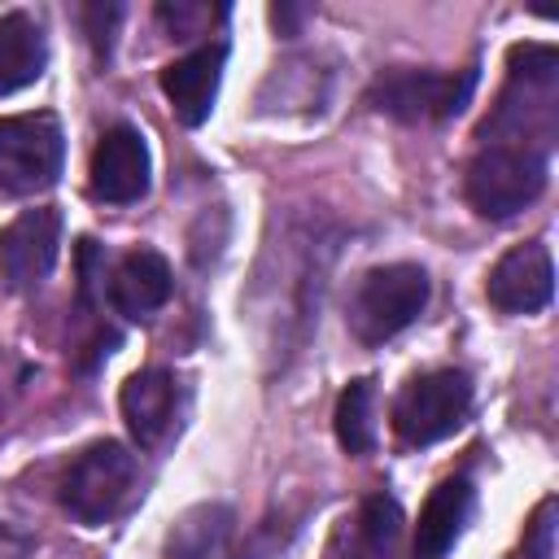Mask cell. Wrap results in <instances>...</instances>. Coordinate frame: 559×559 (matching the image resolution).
I'll use <instances>...</instances> for the list:
<instances>
[{
    "mask_svg": "<svg viewBox=\"0 0 559 559\" xmlns=\"http://www.w3.org/2000/svg\"><path fill=\"white\" fill-rule=\"evenodd\" d=\"M559 122V57L550 44H515L507 87L493 114L480 127L485 144H520L533 153H550Z\"/></svg>",
    "mask_w": 559,
    "mask_h": 559,
    "instance_id": "6da1fadb",
    "label": "cell"
},
{
    "mask_svg": "<svg viewBox=\"0 0 559 559\" xmlns=\"http://www.w3.org/2000/svg\"><path fill=\"white\" fill-rule=\"evenodd\" d=\"M428 306V275L415 262H389L358 280L349 301V328L362 345H384L411 328Z\"/></svg>",
    "mask_w": 559,
    "mask_h": 559,
    "instance_id": "7a4b0ae2",
    "label": "cell"
},
{
    "mask_svg": "<svg viewBox=\"0 0 559 559\" xmlns=\"http://www.w3.org/2000/svg\"><path fill=\"white\" fill-rule=\"evenodd\" d=\"M467 201L485 218H511L533 205L546 188V157L520 144H480L467 162Z\"/></svg>",
    "mask_w": 559,
    "mask_h": 559,
    "instance_id": "3957f363",
    "label": "cell"
},
{
    "mask_svg": "<svg viewBox=\"0 0 559 559\" xmlns=\"http://www.w3.org/2000/svg\"><path fill=\"white\" fill-rule=\"evenodd\" d=\"M66 131L52 114H13L0 118V192L35 197L61 179Z\"/></svg>",
    "mask_w": 559,
    "mask_h": 559,
    "instance_id": "277c9868",
    "label": "cell"
},
{
    "mask_svg": "<svg viewBox=\"0 0 559 559\" xmlns=\"http://www.w3.org/2000/svg\"><path fill=\"white\" fill-rule=\"evenodd\" d=\"M472 87H476V70L445 74V70L393 66V70L376 74L367 100H371V109L402 118V122H441V118L463 114Z\"/></svg>",
    "mask_w": 559,
    "mask_h": 559,
    "instance_id": "5b68a950",
    "label": "cell"
},
{
    "mask_svg": "<svg viewBox=\"0 0 559 559\" xmlns=\"http://www.w3.org/2000/svg\"><path fill=\"white\" fill-rule=\"evenodd\" d=\"M135 485V454L122 441H92L61 476V507L79 524H105Z\"/></svg>",
    "mask_w": 559,
    "mask_h": 559,
    "instance_id": "8992f818",
    "label": "cell"
},
{
    "mask_svg": "<svg viewBox=\"0 0 559 559\" xmlns=\"http://www.w3.org/2000/svg\"><path fill=\"white\" fill-rule=\"evenodd\" d=\"M472 411V380L454 367L415 376L393 402V428L406 445H432L450 437Z\"/></svg>",
    "mask_w": 559,
    "mask_h": 559,
    "instance_id": "52a82bcc",
    "label": "cell"
},
{
    "mask_svg": "<svg viewBox=\"0 0 559 559\" xmlns=\"http://www.w3.org/2000/svg\"><path fill=\"white\" fill-rule=\"evenodd\" d=\"M61 253V214L52 205L22 210L0 231V284L9 293H35Z\"/></svg>",
    "mask_w": 559,
    "mask_h": 559,
    "instance_id": "ba28073f",
    "label": "cell"
},
{
    "mask_svg": "<svg viewBox=\"0 0 559 559\" xmlns=\"http://www.w3.org/2000/svg\"><path fill=\"white\" fill-rule=\"evenodd\" d=\"M148 175H153L148 144L131 122H118L96 140L92 166H87V183H92L96 201L131 205V201H140L148 192Z\"/></svg>",
    "mask_w": 559,
    "mask_h": 559,
    "instance_id": "9c48e42d",
    "label": "cell"
},
{
    "mask_svg": "<svg viewBox=\"0 0 559 559\" xmlns=\"http://www.w3.org/2000/svg\"><path fill=\"white\" fill-rule=\"evenodd\" d=\"M485 297L502 314H537V310H546L550 297H555V262H550V249L542 240H528V245L507 249L493 262L489 280H485Z\"/></svg>",
    "mask_w": 559,
    "mask_h": 559,
    "instance_id": "30bf717a",
    "label": "cell"
},
{
    "mask_svg": "<svg viewBox=\"0 0 559 559\" xmlns=\"http://www.w3.org/2000/svg\"><path fill=\"white\" fill-rule=\"evenodd\" d=\"M223 61H227V44H201L162 70V92L183 127H201L210 118L223 83Z\"/></svg>",
    "mask_w": 559,
    "mask_h": 559,
    "instance_id": "8fae6325",
    "label": "cell"
},
{
    "mask_svg": "<svg viewBox=\"0 0 559 559\" xmlns=\"http://www.w3.org/2000/svg\"><path fill=\"white\" fill-rule=\"evenodd\" d=\"M402 542V507L389 493H371L328 542V559H393Z\"/></svg>",
    "mask_w": 559,
    "mask_h": 559,
    "instance_id": "7c38bea8",
    "label": "cell"
},
{
    "mask_svg": "<svg viewBox=\"0 0 559 559\" xmlns=\"http://www.w3.org/2000/svg\"><path fill=\"white\" fill-rule=\"evenodd\" d=\"M170 293H175V275L157 249H131L109 275V301L127 319H148L170 301Z\"/></svg>",
    "mask_w": 559,
    "mask_h": 559,
    "instance_id": "4fadbf2b",
    "label": "cell"
},
{
    "mask_svg": "<svg viewBox=\"0 0 559 559\" xmlns=\"http://www.w3.org/2000/svg\"><path fill=\"white\" fill-rule=\"evenodd\" d=\"M472 507H476V489L467 476H450L441 480L424 511H419V524H415V559H445V550L459 542L463 524L472 520Z\"/></svg>",
    "mask_w": 559,
    "mask_h": 559,
    "instance_id": "5bb4252c",
    "label": "cell"
},
{
    "mask_svg": "<svg viewBox=\"0 0 559 559\" xmlns=\"http://www.w3.org/2000/svg\"><path fill=\"white\" fill-rule=\"evenodd\" d=\"M175 376L162 367H144L122 384V419L140 445H157L175 428Z\"/></svg>",
    "mask_w": 559,
    "mask_h": 559,
    "instance_id": "9a60e30c",
    "label": "cell"
},
{
    "mask_svg": "<svg viewBox=\"0 0 559 559\" xmlns=\"http://www.w3.org/2000/svg\"><path fill=\"white\" fill-rule=\"evenodd\" d=\"M48 66V39L22 9L0 13V96L31 87Z\"/></svg>",
    "mask_w": 559,
    "mask_h": 559,
    "instance_id": "2e32d148",
    "label": "cell"
},
{
    "mask_svg": "<svg viewBox=\"0 0 559 559\" xmlns=\"http://www.w3.org/2000/svg\"><path fill=\"white\" fill-rule=\"evenodd\" d=\"M231 507L223 502H201L192 511H183L166 537L170 559H223L227 542H231Z\"/></svg>",
    "mask_w": 559,
    "mask_h": 559,
    "instance_id": "e0dca14e",
    "label": "cell"
},
{
    "mask_svg": "<svg viewBox=\"0 0 559 559\" xmlns=\"http://www.w3.org/2000/svg\"><path fill=\"white\" fill-rule=\"evenodd\" d=\"M332 428L349 454H367L376 445V384L371 380H349L341 389Z\"/></svg>",
    "mask_w": 559,
    "mask_h": 559,
    "instance_id": "ac0fdd59",
    "label": "cell"
},
{
    "mask_svg": "<svg viewBox=\"0 0 559 559\" xmlns=\"http://www.w3.org/2000/svg\"><path fill=\"white\" fill-rule=\"evenodd\" d=\"M555 515H559V502L546 498L537 502L533 520L524 524V559H555Z\"/></svg>",
    "mask_w": 559,
    "mask_h": 559,
    "instance_id": "d6986e66",
    "label": "cell"
},
{
    "mask_svg": "<svg viewBox=\"0 0 559 559\" xmlns=\"http://www.w3.org/2000/svg\"><path fill=\"white\" fill-rule=\"evenodd\" d=\"M214 13H223V9H205V4H162V9H157V17H162L175 35H197V26L210 22Z\"/></svg>",
    "mask_w": 559,
    "mask_h": 559,
    "instance_id": "ffe728a7",
    "label": "cell"
},
{
    "mask_svg": "<svg viewBox=\"0 0 559 559\" xmlns=\"http://www.w3.org/2000/svg\"><path fill=\"white\" fill-rule=\"evenodd\" d=\"M22 380H26V367H22L9 349H0V419H4V411L13 406V397H17Z\"/></svg>",
    "mask_w": 559,
    "mask_h": 559,
    "instance_id": "44dd1931",
    "label": "cell"
},
{
    "mask_svg": "<svg viewBox=\"0 0 559 559\" xmlns=\"http://www.w3.org/2000/svg\"><path fill=\"white\" fill-rule=\"evenodd\" d=\"M271 17H275V26H284V31H293L301 17H310V9H293V4H275L271 9Z\"/></svg>",
    "mask_w": 559,
    "mask_h": 559,
    "instance_id": "7402d4cb",
    "label": "cell"
}]
</instances>
